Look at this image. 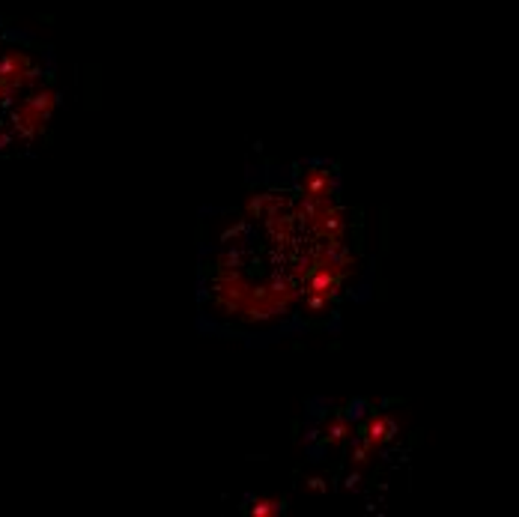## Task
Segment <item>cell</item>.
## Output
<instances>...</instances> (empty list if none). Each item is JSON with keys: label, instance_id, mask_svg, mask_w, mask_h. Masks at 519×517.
I'll list each match as a JSON object with an SVG mask.
<instances>
[{"label": "cell", "instance_id": "cell-1", "mask_svg": "<svg viewBox=\"0 0 519 517\" xmlns=\"http://www.w3.org/2000/svg\"><path fill=\"white\" fill-rule=\"evenodd\" d=\"M251 511H254L257 517H272V514L281 511V502H275V500H257Z\"/></svg>", "mask_w": 519, "mask_h": 517}]
</instances>
